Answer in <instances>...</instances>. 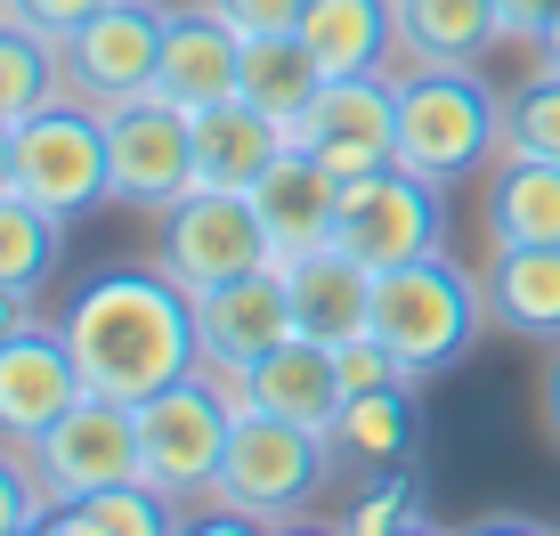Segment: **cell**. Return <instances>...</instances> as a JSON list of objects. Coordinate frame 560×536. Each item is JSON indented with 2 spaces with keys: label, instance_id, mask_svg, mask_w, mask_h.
Here are the masks:
<instances>
[{
  "label": "cell",
  "instance_id": "obj_6",
  "mask_svg": "<svg viewBox=\"0 0 560 536\" xmlns=\"http://www.w3.org/2000/svg\"><path fill=\"white\" fill-rule=\"evenodd\" d=\"M228 431H236V415L211 398L203 374H187V382H171V391L139 398V480L163 488L171 504H196V496L220 488Z\"/></svg>",
  "mask_w": 560,
  "mask_h": 536
},
{
  "label": "cell",
  "instance_id": "obj_24",
  "mask_svg": "<svg viewBox=\"0 0 560 536\" xmlns=\"http://www.w3.org/2000/svg\"><path fill=\"white\" fill-rule=\"evenodd\" d=\"M488 236L495 244H560V163L504 155L488 179Z\"/></svg>",
  "mask_w": 560,
  "mask_h": 536
},
{
  "label": "cell",
  "instance_id": "obj_19",
  "mask_svg": "<svg viewBox=\"0 0 560 536\" xmlns=\"http://www.w3.org/2000/svg\"><path fill=\"white\" fill-rule=\"evenodd\" d=\"M284 123H268L253 98H220L196 114V187H236L253 196V179L284 155Z\"/></svg>",
  "mask_w": 560,
  "mask_h": 536
},
{
  "label": "cell",
  "instance_id": "obj_28",
  "mask_svg": "<svg viewBox=\"0 0 560 536\" xmlns=\"http://www.w3.org/2000/svg\"><path fill=\"white\" fill-rule=\"evenodd\" d=\"M49 98H66V57H57V42L0 16V123H25Z\"/></svg>",
  "mask_w": 560,
  "mask_h": 536
},
{
  "label": "cell",
  "instance_id": "obj_7",
  "mask_svg": "<svg viewBox=\"0 0 560 536\" xmlns=\"http://www.w3.org/2000/svg\"><path fill=\"white\" fill-rule=\"evenodd\" d=\"M341 253H358L365 268H398V260H422L447 244V187L422 179L407 163H382L365 179L341 187V228H334Z\"/></svg>",
  "mask_w": 560,
  "mask_h": 536
},
{
  "label": "cell",
  "instance_id": "obj_37",
  "mask_svg": "<svg viewBox=\"0 0 560 536\" xmlns=\"http://www.w3.org/2000/svg\"><path fill=\"white\" fill-rule=\"evenodd\" d=\"M545 431L560 439V358H552V374H545Z\"/></svg>",
  "mask_w": 560,
  "mask_h": 536
},
{
  "label": "cell",
  "instance_id": "obj_3",
  "mask_svg": "<svg viewBox=\"0 0 560 536\" xmlns=\"http://www.w3.org/2000/svg\"><path fill=\"white\" fill-rule=\"evenodd\" d=\"M488 155H504V98L471 66H407L398 73V163L455 187Z\"/></svg>",
  "mask_w": 560,
  "mask_h": 536
},
{
  "label": "cell",
  "instance_id": "obj_13",
  "mask_svg": "<svg viewBox=\"0 0 560 536\" xmlns=\"http://www.w3.org/2000/svg\"><path fill=\"white\" fill-rule=\"evenodd\" d=\"M341 171L334 163H317L308 147H284L277 163L253 179V212L268 228V260H301V253H325L334 244V228H341Z\"/></svg>",
  "mask_w": 560,
  "mask_h": 536
},
{
  "label": "cell",
  "instance_id": "obj_14",
  "mask_svg": "<svg viewBox=\"0 0 560 536\" xmlns=\"http://www.w3.org/2000/svg\"><path fill=\"white\" fill-rule=\"evenodd\" d=\"M293 334H301L293 325V284H284L277 260L196 293V341H203V358H220V366H253V358H268Z\"/></svg>",
  "mask_w": 560,
  "mask_h": 536
},
{
  "label": "cell",
  "instance_id": "obj_18",
  "mask_svg": "<svg viewBox=\"0 0 560 536\" xmlns=\"http://www.w3.org/2000/svg\"><path fill=\"white\" fill-rule=\"evenodd\" d=\"M284 284H293V325L317 341H358L374 334V268L358 253H341V244H325V253H301L284 260Z\"/></svg>",
  "mask_w": 560,
  "mask_h": 536
},
{
  "label": "cell",
  "instance_id": "obj_4",
  "mask_svg": "<svg viewBox=\"0 0 560 536\" xmlns=\"http://www.w3.org/2000/svg\"><path fill=\"white\" fill-rule=\"evenodd\" d=\"M9 147H16V196H33L42 212L57 220H82L114 203V155H106V114L82 106L66 90V98L33 106L25 123H9Z\"/></svg>",
  "mask_w": 560,
  "mask_h": 536
},
{
  "label": "cell",
  "instance_id": "obj_31",
  "mask_svg": "<svg viewBox=\"0 0 560 536\" xmlns=\"http://www.w3.org/2000/svg\"><path fill=\"white\" fill-rule=\"evenodd\" d=\"M98 9L106 0H9V25H33L42 42H66V33H82Z\"/></svg>",
  "mask_w": 560,
  "mask_h": 536
},
{
  "label": "cell",
  "instance_id": "obj_11",
  "mask_svg": "<svg viewBox=\"0 0 560 536\" xmlns=\"http://www.w3.org/2000/svg\"><path fill=\"white\" fill-rule=\"evenodd\" d=\"M163 0H106L82 33H66L57 57H66V90L82 106H122L154 90V57H163Z\"/></svg>",
  "mask_w": 560,
  "mask_h": 536
},
{
  "label": "cell",
  "instance_id": "obj_22",
  "mask_svg": "<svg viewBox=\"0 0 560 536\" xmlns=\"http://www.w3.org/2000/svg\"><path fill=\"white\" fill-rule=\"evenodd\" d=\"M334 82V73L317 66V49L301 42V33H253L244 42V73H236V98H253L268 123H284V139L301 130V114L317 106V90Z\"/></svg>",
  "mask_w": 560,
  "mask_h": 536
},
{
  "label": "cell",
  "instance_id": "obj_30",
  "mask_svg": "<svg viewBox=\"0 0 560 536\" xmlns=\"http://www.w3.org/2000/svg\"><path fill=\"white\" fill-rule=\"evenodd\" d=\"M16 528H49V488L33 480V455L0 439V536Z\"/></svg>",
  "mask_w": 560,
  "mask_h": 536
},
{
  "label": "cell",
  "instance_id": "obj_36",
  "mask_svg": "<svg viewBox=\"0 0 560 536\" xmlns=\"http://www.w3.org/2000/svg\"><path fill=\"white\" fill-rule=\"evenodd\" d=\"M536 66H560V9L545 16V33H536Z\"/></svg>",
  "mask_w": 560,
  "mask_h": 536
},
{
  "label": "cell",
  "instance_id": "obj_9",
  "mask_svg": "<svg viewBox=\"0 0 560 536\" xmlns=\"http://www.w3.org/2000/svg\"><path fill=\"white\" fill-rule=\"evenodd\" d=\"M106 155H114V203L171 212L196 187V114H179L154 90L122 98V106H106Z\"/></svg>",
  "mask_w": 560,
  "mask_h": 536
},
{
  "label": "cell",
  "instance_id": "obj_29",
  "mask_svg": "<svg viewBox=\"0 0 560 536\" xmlns=\"http://www.w3.org/2000/svg\"><path fill=\"white\" fill-rule=\"evenodd\" d=\"M504 155H552L560 163V66H536L504 98Z\"/></svg>",
  "mask_w": 560,
  "mask_h": 536
},
{
  "label": "cell",
  "instance_id": "obj_21",
  "mask_svg": "<svg viewBox=\"0 0 560 536\" xmlns=\"http://www.w3.org/2000/svg\"><path fill=\"white\" fill-rule=\"evenodd\" d=\"M398 16V57L407 66H479L504 42L495 0H390Z\"/></svg>",
  "mask_w": 560,
  "mask_h": 536
},
{
  "label": "cell",
  "instance_id": "obj_23",
  "mask_svg": "<svg viewBox=\"0 0 560 536\" xmlns=\"http://www.w3.org/2000/svg\"><path fill=\"white\" fill-rule=\"evenodd\" d=\"M293 33L317 49L325 73H382V66L398 57V16H390V0H308Z\"/></svg>",
  "mask_w": 560,
  "mask_h": 536
},
{
  "label": "cell",
  "instance_id": "obj_34",
  "mask_svg": "<svg viewBox=\"0 0 560 536\" xmlns=\"http://www.w3.org/2000/svg\"><path fill=\"white\" fill-rule=\"evenodd\" d=\"M552 9H560V0H495V16H504V42H528V49H536V33H545Z\"/></svg>",
  "mask_w": 560,
  "mask_h": 536
},
{
  "label": "cell",
  "instance_id": "obj_27",
  "mask_svg": "<svg viewBox=\"0 0 560 536\" xmlns=\"http://www.w3.org/2000/svg\"><path fill=\"white\" fill-rule=\"evenodd\" d=\"M57 253H66V220L9 187V196H0V284L42 293V284L57 277Z\"/></svg>",
  "mask_w": 560,
  "mask_h": 536
},
{
  "label": "cell",
  "instance_id": "obj_25",
  "mask_svg": "<svg viewBox=\"0 0 560 536\" xmlns=\"http://www.w3.org/2000/svg\"><path fill=\"white\" fill-rule=\"evenodd\" d=\"M415 447V382H382V391H350L334 423V455L341 464H374L398 471Z\"/></svg>",
  "mask_w": 560,
  "mask_h": 536
},
{
  "label": "cell",
  "instance_id": "obj_1",
  "mask_svg": "<svg viewBox=\"0 0 560 536\" xmlns=\"http://www.w3.org/2000/svg\"><path fill=\"white\" fill-rule=\"evenodd\" d=\"M73 366H82V391L98 398H154L171 382L196 374L203 341H196V293L179 277H154V268H106L57 317Z\"/></svg>",
  "mask_w": 560,
  "mask_h": 536
},
{
  "label": "cell",
  "instance_id": "obj_39",
  "mask_svg": "<svg viewBox=\"0 0 560 536\" xmlns=\"http://www.w3.org/2000/svg\"><path fill=\"white\" fill-rule=\"evenodd\" d=\"M0 16H9V0H0Z\"/></svg>",
  "mask_w": 560,
  "mask_h": 536
},
{
  "label": "cell",
  "instance_id": "obj_12",
  "mask_svg": "<svg viewBox=\"0 0 560 536\" xmlns=\"http://www.w3.org/2000/svg\"><path fill=\"white\" fill-rule=\"evenodd\" d=\"M293 147H308L317 163H334L341 179H365V171L398 163V73H334L317 90V106L301 114Z\"/></svg>",
  "mask_w": 560,
  "mask_h": 536
},
{
  "label": "cell",
  "instance_id": "obj_16",
  "mask_svg": "<svg viewBox=\"0 0 560 536\" xmlns=\"http://www.w3.org/2000/svg\"><path fill=\"white\" fill-rule=\"evenodd\" d=\"M244 73V33L220 9H171L163 16V57H154V98H171L179 114H203L220 98H236Z\"/></svg>",
  "mask_w": 560,
  "mask_h": 536
},
{
  "label": "cell",
  "instance_id": "obj_35",
  "mask_svg": "<svg viewBox=\"0 0 560 536\" xmlns=\"http://www.w3.org/2000/svg\"><path fill=\"white\" fill-rule=\"evenodd\" d=\"M25 325H33V293L0 284V341H9V334H25Z\"/></svg>",
  "mask_w": 560,
  "mask_h": 536
},
{
  "label": "cell",
  "instance_id": "obj_17",
  "mask_svg": "<svg viewBox=\"0 0 560 536\" xmlns=\"http://www.w3.org/2000/svg\"><path fill=\"white\" fill-rule=\"evenodd\" d=\"M341 398H350L341 358H334V341H317V334H293V341H277L268 358H253V407L260 415H284V423L334 439Z\"/></svg>",
  "mask_w": 560,
  "mask_h": 536
},
{
  "label": "cell",
  "instance_id": "obj_26",
  "mask_svg": "<svg viewBox=\"0 0 560 536\" xmlns=\"http://www.w3.org/2000/svg\"><path fill=\"white\" fill-rule=\"evenodd\" d=\"M49 528L57 536H98V528L106 536H163V528H179V504L147 480H114V488H90L73 504H57Z\"/></svg>",
  "mask_w": 560,
  "mask_h": 536
},
{
  "label": "cell",
  "instance_id": "obj_8",
  "mask_svg": "<svg viewBox=\"0 0 560 536\" xmlns=\"http://www.w3.org/2000/svg\"><path fill=\"white\" fill-rule=\"evenodd\" d=\"M25 455H33V480L49 488V512L73 504V496H90V488L139 480V407H130V398L82 391Z\"/></svg>",
  "mask_w": 560,
  "mask_h": 536
},
{
  "label": "cell",
  "instance_id": "obj_32",
  "mask_svg": "<svg viewBox=\"0 0 560 536\" xmlns=\"http://www.w3.org/2000/svg\"><path fill=\"white\" fill-rule=\"evenodd\" d=\"M203 9H220L228 25H236L244 42H253V33H293L308 0H203Z\"/></svg>",
  "mask_w": 560,
  "mask_h": 536
},
{
  "label": "cell",
  "instance_id": "obj_2",
  "mask_svg": "<svg viewBox=\"0 0 560 536\" xmlns=\"http://www.w3.org/2000/svg\"><path fill=\"white\" fill-rule=\"evenodd\" d=\"M488 284L447 253H422L398 268H374V341L407 366V382H431L471 358L479 325H488Z\"/></svg>",
  "mask_w": 560,
  "mask_h": 536
},
{
  "label": "cell",
  "instance_id": "obj_10",
  "mask_svg": "<svg viewBox=\"0 0 560 536\" xmlns=\"http://www.w3.org/2000/svg\"><path fill=\"white\" fill-rule=\"evenodd\" d=\"M244 268H268V228L253 212V196L187 187L163 212V277H179L187 293H211V284L244 277Z\"/></svg>",
  "mask_w": 560,
  "mask_h": 536
},
{
  "label": "cell",
  "instance_id": "obj_20",
  "mask_svg": "<svg viewBox=\"0 0 560 536\" xmlns=\"http://www.w3.org/2000/svg\"><path fill=\"white\" fill-rule=\"evenodd\" d=\"M488 310L520 341L560 350V244H495L488 260Z\"/></svg>",
  "mask_w": 560,
  "mask_h": 536
},
{
  "label": "cell",
  "instance_id": "obj_33",
  "mask_svg": "<svg viewBox=\"0 0 560 536\" xmlns=\"http://www.w3.org/2000/svg\"><path fill=\"white\" fill-rule=\"evenodd\" d=\"M407 512H415V480H407V471H382V488H374V496H358L350 528H398Z\"/></svg>",
  "mask_w": 560,
  "mask_h": 536
},
{
  "label": "cell",
  "instance_id": "obj_5",
  "mask_svg": "<svg viewBox=\"0 0 560 536\" xmlns=\"http://www.w3.org/2000/svg\"><path fill=\"white\" fill-rule=\"evenodd\" d=\"M325 471H334V439L325 431H301V423H284V415H244V423L228 431L211 504H220L228 521H244V528H268V521H284V512H301L308 496L325 488Z\"/></svg>",
  "mask_w": 560,
  "mask_h": 536
},
{
  "label": "cell",
  "instance_id": "obj_38",
  "mask_svg": "<svg viewBox=\"0 0 560 536\" xmlns=\"http://www.w3.org/2000/svg\"><path fill=\"white\" fill-rule=\"evenodd\" d=\"M16 187V147H9V123H0V196Z\"/></svg>",
  "mask_w": 560,
  "mask_h": 536
},
{
  "label": "cell",
  "instance_id": "obj_15",
  "mask_svg": "<svg viewBox=\"0 0 560 536\" xmlns=\"http://www.w3.org/2000/svg\"><path fill=\"white\" fill-rule=\"evenodd\" d=\"M73 398H82V366H73L57 325L33 317L25 334L0 341V439H9V447H33Z\"/></svg>",
  "mask_w": 560,
  "mask_h": 536
}]
</instances>
